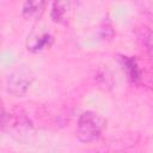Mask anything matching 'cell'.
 Masks as SVG:
<instances>
[{"label": "cell", "instance_id": "cell-1", "mask_svg": "<svg viewBox=\"0 0 153 153\" xmlns=\"http://www.w3.org/2000/svg\"><path fill=\"white\" fill-rule=\"evenodd\" d=\"M105 122L106 121L97 112H93V111L82 112L76 124L78 140L85 143L97 140L105 127Z\"/></svg>", "mask_w": 153, "mask_h": 153}, {"label": "cell", "instance_id": "cell-2", "mask_svg": "<svg viewBox=\"0 0 153 153\" xmlns=\"http://www.w3.org/2000/svg\"><path fill=\"white\" fill-rule=\"evenodd\" d=\"M31 82H32V74L30 73V71H27L25 68H20L8 75L6 88H7L8 93H11L16 97H20V96L25 94V92L30 87Z\"/></svg>", "mask_w": 153, "mask_h": 153}, {"label": "cell", "instance_id": "cell-3", "mask_svg": "<svg viewBox=\"0 0 153 153\" xmlns=\"http://www.w3.org/2000/svg\"><path fill=\"white\" fill-rule=\"evenodd\" d=\"M53 41L51 35L44 29H36L27 36L26 47L31 51H39L45 47H49Z\"/></svg>", "mask_w": 153, "mask_h": 153}, {"label": "cell", "instance_id": "cell-4", "mask_svg": "<svg viewBox=\"0 0 153 153\" xmlns=\"http://www.w3.org/2000/svg\"><path fill=\"white\" fill-rule=\"evenodd\" d=\"M47 2L41 0H33V1H26L23 5L22 14L25 19H38L45 7Z\"/></svg>", "mask_w": 153, "mask_h": 153}, {"label": "cell", "instance_id": "cell-5", "mask_svg": "<svg viewBox=\"0 0 153 153\" xmlns=\"http://www.w3.org/2000/svg\"><path fill=\"white\" fill-rule=\"evenodd\" d=\"M69 6V1H55L51 7V19L56 23H62L67 20Z\"/></svg>", "mask_w": 153, "mask_h": 153}, {"label": "cell", "instance_id": "cell-6", "mask_svg": "<svg viewBox=\"0 0 153 153\" xmlns=\"http://www.w3.org/2000/svg\"><path fill=\"white\" fill-rule=\"evenodd\" d=\"M122 66H123V69H126V72L128 74V78L130 80L136 81L140 78V71H139V67L136 65L135 59L123 56L122 57Z\"/></svg>", "mask_w": 153, "mask_h": 153}, {"label": "cell", "instance_id": "cell-7", "mask_svg": "<svg viewBox=\"0 0 153 153\" xmlns=\"http://www.w3.org/2000/svg\"><path fill=\"white\" fill-rule=\"evenodd\" d=\"M146 47H147V50H148L149 56L153 59V31H151L146 36Z\"/></svg>", "mask_w": 153, "mask_h": 153}]
</instances>
